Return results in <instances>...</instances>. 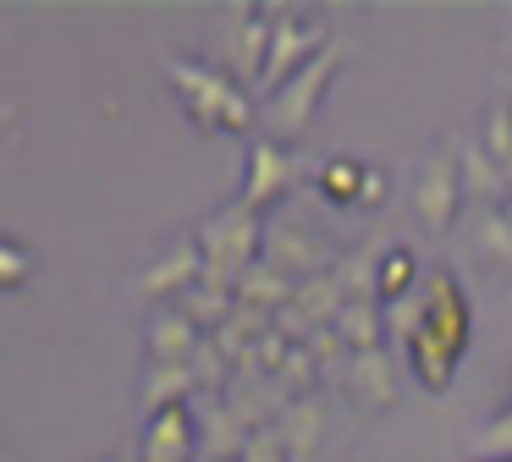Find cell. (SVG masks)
I'll list each match as a JSON object with an SVG mask.
<instances>
[{
    "label": "cell",
    "mask_w": 512,
    "mask_h": 462,
    "mask_svg": "<svg viewBox=\"0 0 512 462\" xmlns=\"http://www.w3.org/2000/svg\"><path fill=\"white\" fill-rule=\"evenodd\" d=\"M292 297H298V281H292V275H281L276 264H265V259H259L254 270L237 281V303L259 308V314H270V319H276L281 308L292 303Z\"/></svg>",
    "instance_id": "cell-18"
},
{
    "label": "cell",
    "mask_w": 512,
    "mask_h": 462,
    "mask_svg": "<svg viewBox=\"0 0 512 462\" xmlns=\"http://www.w3.org/2000/svg\"><path fill=\"white\" fill-rule=\"evenodd\" d=\"M474 248L485 253V259H501V264H512V220H507V209H479Z\"/></svg>",
    "instance_id": "cell-25"
},
{
    "label": "cell",
    "mask_w": 512,
    "mask_h": 462,
    "mask_svg": "<svg viewBox=\"0 0 512 462\" xmlns=\"http://www.w3.org/2000/svg\"><path fill=\"white\" fill-rule=\"evenodd\" d=\"M342 55H347V44L336 39V44H325L320 55H314L309 66H303L292 83H281L276 94L265 99V110H259V121H265V138H298V132H309V121L320 116V105H325V94H331V83H336V72H342Z\"/></svg>",
    "instance_id": "cell-4"
},
{
    "label": "cell",
    "mask_w": 512,
    "mask_h": 462,
    "mask_svg": "<svg viewBox=\"0 0 512 462\" xmlns=\"http://www.w3.org/2000/svg\"><path fill=\"white\" fill-rule=\"evenodd\" d=\"M413 209H419L424 231H452L457 209H463V176H457V154L452 149H435L424 154L419 176H413Z\"/></svg>",
    "instance_id": "cell-7"
},
{
    "label": "cell",
    "mask_w": 512,
    "mask_h": 462,
    "mask_svg": "<svg viewBox=\"0 0 512 462\" xmlns=\"http://www.w3.org/2000/svg\"><path fill=\"white\" fill-rule=\"evenodd\" d=\"M336 336L347 341V352H380L386 347V303H347L342 314H336Z\"/></svg>",
    "instance_id": "cell-19"
},
{
    "label": "cell",
    "mask_w": 512,
    "mask_h": 462,
    "mask_svg": "<svg viewBox=\"0 0 512 462\" xmlns=\"http://www.w3.org/2000/svg\"><path fill=\"white\" fill-rule=\"evenodd\" d=\"M144 341H149V358H155V363H188L193 352L204 347V330L193 325L182 308H160V314L149 319Z\"/></svg>",
    "instance_id": "cell-15"
},
{
    "label": "cell",
    "mask_w": 512,
    "mask_h": 462,
    "mask_svg": "<svg viewBox=\"0 0 512 462\" xmlns=\"http://www.w3.org/2000/svg\"><path fill=\"white\" fill-rule=\"evenodd\" d=\"M413 275H419L413 248H386V259H380V303H397V297L419 292V286H413Z\"/></svg>",
    "instance_id": "cell-24"
},
{
    "label": "cell",
    "mask_w": 512,
    "mask_h": 462,
    "mask_svg": "<svg viewBox=\"0 0 512 462\" xmlns=\"http://www.w3.org/2000/svg\"><path fill=\"white\" fill-rule=\"evenodd\" d=\"M507 220H512V204H507Z\"/></svg>",
    "instance_id": "cell-33"
},
{
    "label": "cell",
    "mask_w": 512,
    "mask_h": 462,
    "mask_svg": "<svg viewBox=\"0 0 512 462\" xmlns=\"http://www.w3.org/2000/svg\"><path fill=\"white\" fill-rule=\"evenodd\" d=\"M424 314H430V292H408L397 303H386V341H402V352L413 347V336L424 330Z\"/></svg>",
    "instance_id": "cell-23"
},
{
    "label": "cell",
    "mask_w": 512,
    "mask_h": 462,
    "mask_svg": "<svg viewBox=\"0 0 512 462\" xmlns=\"http://www.w3.org/2000/svg\"><path fill=\"white\" fill-rule=\"evenodd\" d=\"M199 281H204V248H199V237H182L177 248L155 253V259L144 264L138 292H144L149 303H171V308H177Z\"/></svg>",
    "instance_id": "cell-8"
},
{
    "label": "cell",
    "mask_w": 512,
    "mask_h": 462,
    "mask_svg": "<svg viewBox=\"0 0 512 462\" xmlns=\"http://www.w3.org/2000/svg\"><path fill=\"white\" fill-rule=\"evenodd\" d=\"M276 435H281V446H287L292 462H314V451H320V440H325V402L320 396H298V402L281 413Z\"/></svg>",
    "instance_id": "cell-16"
},
{
    "label": "cell",
    "mask_w": 512,
    "mask_h": 462,
    "mask_svg": "<svg viewBox=\"0 0 512 462\" xmlns=\"http://www.w3.org/2000/svg\"><path fill=\"white\" fill-rule=\"evenodd\" d=\"M28 270H34V259L23 253V242L6 237V242H0V286H6V292H23Z\"/></svg>",
    "instance_id": "cell-29"
},
{
    "label": "cell",
    "mask_w": 512,
    "mask_h": 462,
    "mask_svg": "<svg viewBox=\"0 0 512 462\" xmlns=\"http://www.w3.org/2000/svg\"><path fill=\"white\" fill-rule=\"evenodd\" d=\"M221 55H226V72L237 83H254L265 77L270 61V11L259 6H226L221 11Z\"/></svg>",
    "instance_id": "cell-6"
},
{
    "label": "cell",
    "mask_w": 512,
    "mask_h": 462,
    "mask_svg": "<svg viewBox=\"0 0 512 462\" xmlns=\"http://www.w3.org/2000/svg\"><path fill=\"white\" fill-rule=\"evenodd\" d=\"M292 182H298V160H292L276 138H259L254 149H248V176H243V198H237V204L265 215V209H276L281 198H287Z\"/></svg>",
    "instance_id": "cell-9"
},
{
    "label": "cell",
    "mask_w": 512,
    "mask_h": 462,
    "mask_svg": "<svg viewBox=\"0 0 512 462\" xmlns=\"http://www.w3.org/2000/svg\"><path fill=\"white\" fill-rule=\"evenodd\" d=\"M468 457L474 462H512V413H501L490 429H479L468 440Z\"/></svg>",
    "instance_id": "cell-27"
},
{
    "label": "cell",
    "mask_w": 512,
    "mask_h": 462,
    "mask_svg": "<svg viewBox=\"0 0 512 462\" xmlns=\"http://www.w3.org/2000/svg\"><path fill=\"white\" fill-rule=\"evenodd\" d=\"M199 396V374L193 363H149L144 374V413H171V407H193Z\"/></svg>",
    "instance_id": "cell-17"
},
{
    "label": "cell",
    "mask_w": 512,
    "mask_h": 462,
    "mask_svg": "<svg viewBox=\"0 0 512 462\" xmlns=\"http://www.w3.org/2000/svg\"><path fill=\"white\" fill-rule=\"evenodd\" d=\"M177 308H182V314H188L193 325L204 330V336H215V330H221L226 319L237 314V292H226V286H210V281H199V286H193V292L182 297Z\"/></svg>",
    "instance_id": "cell-20"
},
{
    "label": "cell",
    "mask_w": 512,
    "mask_h": 462,
    "mask_svg": "<svg viewBox=\"0 0 512 462\" xmlns=\"http://www.w3.org/2000/svg\"><path fill=\"white\" fill-rule=\"evenodd\" d=\"M358 204H364V209H380V204H386V171H380V165H369V176H364V193H358Z\"/></svg>",
    "instance_id": "cell-31"
},
{
    "label": "cell",
    "mask_w": 512,
    "mask_h": 462,
    "mask_svg": "<svg viewBox=\"0 0 512 462\" xmlns=\"http://www.w3.org/2000/svg\"><path fill=\"white\" fill-rule=\"evenodd\" d=\"M248 446H254V429L232 413L226 396H210L199 413V462H243Z\"/></svg>",
    "instance_id": "cell-12"
},
{
    "label": "cell",
    "mask_w": 512,
    "mask_h": 462,
    "mask_svg": "<svg viewBox=\"0 0 512 462\" xmlns=\"http://www.w3.org/2000/svg\"><path fill=\"white\" fill-rule=\"evenodd\" d=\"M265 264H276L292 281H314V275H331V253L314 231L292 226V220H270L265 226Z\"/></svg>",
    "instance_id": "cell-10"
},
{
    "label": "cell",
    "mask_w": 512,
    "mask_h": 462,
    "mask_svg": "<svg viewBox=\"0 0 512 462\" xmlns=\"http://www.w3.org/2000/svg\"><path fill=\"white\" fill-rule=\"evenodd\" d=\"M166 77L182 94V105H188L199 132H248L259 121L248 88L232 72H221V66H204L193 55H166Z\"/></svg>",
    "instance_id": "cell-2"
},
{
    "label": "cell",
    "mask_w": 512,
    "mask_h": 462,
    "mask_svg": "<svg viewBox=\"0 0 512 462\" xmlns=\"http://www.w3.org/2000/svg\"><path fill=\"white\" fill-rule=\"evenodd\" d=\"M314 374H320V358H314L309 347H292L287 363L276 369V385L292 396V402H298V396H314Z\"/></svg>",
    "instance_id": "cell-26"
},
{
    "label": "cell",
    "mask_w": 512,
    "mask_h": 462,
    "mask_svg": "<svg viewBox=\"0 0 512 462\" xmlns=\"http://www.w3.org/2000/svg\"><path fill=\"white\" fill-rule=\"evenodd\" d=\"M347 396H353L358 407H369V413H386L391 402H397V363H391V352H358L353 363H347L342 374Z\"/></svg>",
    "instance_id": "cell-14"
},
{
    "label": "cell",
    "mask_w": 512,
    "mask_h": 462,
    "mask_svg": "<svg viewBox=\"0 0 512 462\" xmlns=\"http://www.w3.org/2000/svg\"><path fill=\"white\" fill-rule=\"evenodd\" d=\"M364 176H369L364 160H353V154H336V160L320 165L314 187H320V198H331V204H358V193H364Z\"/></svg>",
    "instance_id": "cell-21"
},
{
    "label": "cell",
    "mask_w": 512,
    "mask_h": 462,
    "mask_svg": "<svg viewBox=\"0 0 512 462\" xmlns=\"http://www.w3.org/2000/svg\"><path fill=\"white\" fill-rule=\"evenodd\" d=\"M138 462H199V413L193 407L155 413L138 440Z\"/></svg>",
    "instance_id": "cell-11"
},
{
    "label": "cell",
    "mask_w": 512,
    "mask_h": 462,
    "mask_svg": "<svg viewBox=\"0 0 512 462\" xmlns=\"http://www.w3.org/2000/svg\"><path fill=\"white\" fill-rule=\"evenodd\" d=\"M325 44H336V33H331V22H325V17L270 11V61H265V77H259V94L270 99L281 83H292V77H298L303 66L325 50Z\"/></svg>",
    "instance_id": "cell-5"
},
{
    "label": "cell",
    "mask_w": 512,
    "mask_h": 462,
    "mask_svg": "<svg viewBox=\"0 0 512 462\" xmlns=\"http://www.w3.org/2000/svg\"><path fill=\"white\" fill-rule=\"evenodd\" d=\"M265 226L270 220L254 215V209H243V204H226V209H215V215H204L199 231H193L199 248H204V281L237 292V281L265 259Z\"/></svg>",
    "instance_id": "cell-3"
},
{
    "label": "cell",
    "mask_w": 512,
    "mask_h": 462,
    "mask_svg": "<svg viewBox=\"0 0 512 462\" xmlns=\"http://www.w3.org/2000/svg\"><path fill=\"white\" fill-rule=\"evenodd\" d=\"M111 462H138V457H111Z\"/></svg>",
    "instance_id": "cell-32"
},
{
    "label": "cell",
    "mask_w": 512,
    "mask_h": 462,
    "mask_svg": "<svg viewBox=\"0 0 512 462\" xmlns=\"http://www.w3.org/2000/svg\"><path fill=\"white\" fill-rule=\"evenodd\" d=\"M479 143L490 149L496 165H507V154H512V105H490L485 110V138Z\"/></svg>",
    "instance_id": "cell-28"
},
{
    "label": "cell",
    "mask_w": 512,
    "mask_h": 462,
    "mask_svg": "<svg viewBox=\"0 0 512 462\" xmlns=\"http://www.w3.org/2000/svg\"><path fill=\"white\" fill-rule=\"evenodd\" d=\"M430 292V314H424V330L413 336L408 347V363L413 374L424 380V391H446L457 374V358L468 352V330H474V314H468V297H463V281L452 270H435L424 281Z\"/></svg>",
    "instance_id": "cell-1"
},
{
    "label": "cell",
    "mask_w": 512,
    "mask_h": 462,
    "mask_svg": "<svg viewBox=\"0 0 512 462\" xmlns=\"http://www.w3.org/2000/svg\"><path fill=\"white\" fill-rule=\"evenodd\" d=\"M457 176H463V198H474L479 209H507L512 204V182L485 143H457Z\"/></svg>",
    "instance_id": "cell-13"
},
{
    "label": "cell",
    "mask_w": 512,
    "mask_h": 462,
    "mask_svg": "<svg viewBox=\"0 0 512 462\" xmlns=\"http://www.w3.org/2000/svg\"><path fill=\"white\" fill-rule=\"evenodd\" d=\"M292 303L325 330V325H336V314L347 308V292L336 286V275H314V281H298V297H292Z\"/></svg>",
    "instance_id": "cell-22"
},
{
    "label": "cell",
    "mask_w": 512,
    "mask_h": 462,
    "mask_svg": "<svg viewBox=\"0 0 512 462\" xmlns=\"http://www.w3.org/2000/svg\"><path fill=\"white\" fill-rule=\"evenodd\" d=\"M243 462H292V457H287V446H281V435H276V429H259V435H254V446L243 451Z\"/></svg>",
    "instance_id": "cell-30"
}]
</instances>
